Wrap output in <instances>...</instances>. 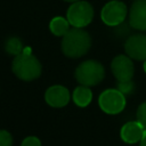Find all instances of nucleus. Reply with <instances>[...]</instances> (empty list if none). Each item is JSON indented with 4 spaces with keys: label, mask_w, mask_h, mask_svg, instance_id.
Returning a JSON list of instances; mask_svg holds the SVG:
<instances>
[{
    "label": "nucleus",
    "mask_w": 146,
    "mask_h": 146,
    "mask_svg": "<svg viewBox=\"0 0 146 146\" xmlns=\"http://www.w3.org/2000/svg\"><path fill=\"white\" fill-rule=\"evenodd\" d=\"M91 46L89 33L80 27H73L62 39V51L71 58H79L88 52Z\"/></svg>",
    "instance_id": "f257e3e1"
},
{
    "label": "nucleus",
    "mask_w": 146,
    "mask_h": 146,
    "mask_svg": "<svg viewBox=\"0 0 146 146\" xmlns=\"http://www.w3.org/2000/svg\"><path fill=\"white\" fill-rule=\"evenodd\" d=\"M11 68L18 79L23 81H32L40 76L42 67L39 59L31 54V49L24 48L22 54L15 56Z\"/></svg>",
    "instance_id": "f03ea898"
},
{
    "label": "nucleus",
    "mask_w": 146,
    "mask_h": 146,
    "mask_svg": "<svg viewBox=\"0 0 146 146\" xmlns=\"http://www.w3.org/2000/svg\"><path fill=\"white\" fill-rule=\"evenodd\" d=\"M105 76L104 66L97 60H84L75 68V79L79 83L91 87L103 81Z\"/></svg>",
    "instance_id": "7ed1b4c3"
},
{
    "label": "nucleus",
    "mask_w": 146,
    "mask_h": 146,
    "mask_svg": "<svg viewBox=\"0 0 146 146\" xmlns=\"http://www.w3.org/2000/svg\"><path fill=\"white\" fill-rule=\"evenodd\" d=\"M94 17V9L87 1H75L68 7L66 18L73 27H84L91 23Z\"/></svg>",
    "instance_id": "20e7f679"
},
{
    "label": "nucleus",
    "mask_w": 146,
    "mask_h": 146,
    "mask_svg": "<svg viewBox=\"0 0 146 146\" xmlns=\"http://www.w3.org/2000/svg\"><path fill=\"white\" fill-rule=\"evenodd\" d=\"M98 104L105 113L117 114L125 107V97L119 89H107L100 94Z\"/></svg>",
    "instance_id": "39448f33"
},
{
    "label": "nucleus",
    "mask_w": 146,
    "mask_h": 146,
    "mask_svg": "<svg viewBox=\"0 0 146 146\" xmlns=\"http://www.w3.org/2000/svg\"><path fill=\"white\" fill-rule=\"evenodd\" d=\"M127 16V7L123 2L113 0L107 2L100 13L102 21L110 26H117L122 24Z\"/></svg>",
    "instance_id": "423d86ee"
},
{
    "label": "nucleus",
    "mask_w": 146,
    "mask_h": 146,
    "mask_svg": "<svg viewBox=\"0 0 146 146\" xmlns=\"http://www.w3.org/2000/svg\"><path fill=\"white\" fill-rule=\"evenodd\" d=\"M111 68L113 72V75L117 80V82H124V81H131L133 76V64L130 59V57L124 55L116 56L111 64Z\"/></svg>",
    "instance_id": "0eeeda50"
},
{
    "label": "nucleus",
    "mask_w": 146,
    "mask_h": 146,
    "mask_svg": "<svg viewBox=\"0 0 146 146\" xmlns=\"http://www.w3.org/2000/svg\"><path fill=\"white\" fill-rule=\"evenodd\" d=\"M124 50L130 58L137 60L146 59V35L135 34L128 38L124 43Z\"/></svg>",
    "instance_id": "6e6552de"
},
{
    "label": "nucleus",
    "mask_w": 146,
    "mask_h": 146,
    "mask_svg": "<svg viewBox=\"0 0 146 146\" xmlns=\"http://www.w3.org/2000/svg\"><path fill=\"white\" fill-rule=\"evenodd\" d=\"M44 99L52 107H64L70 102V92L63 86H51L47 89Z\"/></svg>",
    "instance_id": "1a4fd4ad"
},
{
    "label": "nucleus",
    "mask_w": 146,
    "mask_h": 146,
    "mask_svg": "<svg viewBox=\"0 0 146 146\" xmlns=\"http://www.w3.org/2000/svg\"><path fill=\"white\" fill-rule=\"evenodd\" d=\"M129 24L136 30H146V0H137L131 6Z\"/></svg>",
    "instance_id": "9d476101"
},
{
    "label": "nucleus",
    "mask_w": 146,
    "mask_h": 146,
    "mask_svg": "<svg viewBox=\"0 0 146 146\" xmlns=\"http://www.w3.org/2000/svg\"><path fill=\"white\" fill-rule=\"evenodd\" d=\"M145 130L146 129L139 121H130L121 128V138L128 144H135L140 141Z\"/></svg>",
    "instance_id": "9b49d317"
},
{
    "label": "nucleus",
    "mask_w": 146,
    "mask_h": 146,
    "mask_svg": "<svg viewBox=\"0 0 146 146\" xmlns=\"http://www.w3.org/2000/svg\"><path fill=\"white\" fill-rule=\"evenodd\" d=\"M72 97H73V102L78 106L86 107V106H88L90 104V102L92 99V92L87 86L81 84L80 87H76L74 89Z\"/></svg>",
    "instance_id": "f8f14e48"
},
{
    "label": "nucleus",
    "mask_w": 146,
    "mask_h": 146,
    "mask_svg": "<svg viewBox=\"0 0 146 146\" xmlns=\"http://www.w3.org/2000/svg\"><path fill=\"white\" fill-rule=\"evenodd\" d=\"M70 25L71 24L68 23L67 18H64L62 16H57L50 21L49 29H50L52 34H55L57 36H64L68 32Z\"/></svg>",
    "instance_id": "ddd939ff"
},
{
    "label": "nucleus",
    "mask_w": 146,
    "mask_h": 146,
    "mask_svg": "<svg viewBox=\"0 0 146 146\" xmlns=\"http://www.w3.org/2000/svg\"><path fill=\"white\" fill-rule=\"evenodd\" d=\"M5 50L9 55L17 56V55L23 52L24 47H23V43H22L21 39L16 38V36H11V38L6 40V42H5Z\"/></svg>",
    "instance_id": "4468645a"
},
{
    "label": "nucleus",
    "mask_w": 146,
    "mask_h": 146,
    "mask_svg": "<svg viewBox=\"0 0 146 146\" xmlns=\"http://www.w3.org/2000/svg\"><path fill=\"white\" fill-rule=\"evenodd\" d=\"M137 121H139L146 129V102L140 104L137 110Z\"/></svg>",
    "instance_id": "2eb2a0df"
},
{
    "label": "nucleus",
    "mask_w": 146,
    "mask_h": 146,
    "mask_svg": "<svg viewBox=\"0 0 146 146\" xmlns=\"http://www.w3.org/2000/svg\"><path fill=\"white\" fill-rule=\"evenodd\" d=\"M13 137L6 130H0V146H11Z\"/></svg>",
    "instance_id": "dca6fc26"
},
{
    "label": "nucleus",
    "mask_w": 146,
    "mask_h": 146,
    "mask_svg": "<svg viewBox=\"0 0 146 146\" xmlns=\"http://www.w3.org/2000/svg\"><path fill=\"white\" fill-rule=\"evenodd\" d=\"M117 89L123 94H131V91L133 90V83L131 81L117 82Z\"/></svg>",
    "instance_id": "f3484780"
},
{
    "label": "nucleus",
    "mask_w": 146,
    "mask_h": 146,
    "mask_svg": "<svg viewBox=\"0 0 146 146\" xmlns=\"http://www.w3.org/2000/svg\"><path fill=\"white\" fill-rule=\"evenodd\" d=\"M21 146H41V141H40L39 138H36V137L30 136V137H26V138L22 141Z\"/></svg>",
    "instance_id": "a211bd4d"
},
{
    "label": "nucleus",
    "mask_w": 146,
    "mask_h": 146,
    "mask_svg": "<svg viewBox=\"0 0 146 146\" xmlns=\"http://www.w3.org/2000/svg\"><path fill=\"white\" fill-rule=\"evenodd\" d=\"M140 146H146V130H145V132L140 139Z\"/></svg>",
    "instance_id": "6ab92c4d"
},
{
    "label": "nucleus",
    "mask_w": 146,
    "mask_h": 146,
    "mask_svg": "<svg viewBox=\"0 0 146 146\" xmlns=\"http://www.w3.org/2000/svg\"><path fill=\"white\" fill-rule=\"evenodd\" d=\"M144 71H145V73H146V59H145V62H144Z\"/></svg>",
    "instance_id": "aec40b11"
},
{
    "label": "nucleus",
    "mask_w": 146,
    "mask_h": 146,
    "mask_svg": "<svg viewBox=\"0 0 146 146\" xmlns=\"http://www.w3.org/2000/svg\"><path fill=\"white\" fill-rule=\"evenodd\" d=\"M64 1H67V2H75V1H79V0H64Z\"/></svg>",
    "instance_id": "412c9836"
}]
</instances>
